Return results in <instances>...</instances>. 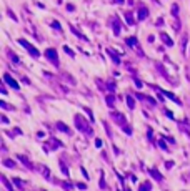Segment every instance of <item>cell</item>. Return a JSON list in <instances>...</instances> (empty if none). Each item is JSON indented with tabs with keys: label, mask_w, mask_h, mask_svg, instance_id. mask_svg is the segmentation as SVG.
<instances>
[{
	"label": "cell",
	"mask_w": 190,
	"mask_h": 191,
	"mask_svg": "<svg viewBox=\"0 0 190 191\" xmlns=\"http://www.w3.org/2000/svg\"><path fill=\"white\" fill-rule=\"evenodd\" d=\"M147 15H149V12H147V8H140L138 10V20H143V18H147Z\"/></svg>",
	"instance_id": "obj_4"
},
{
	"label": "cell",
	"mask_w": 190,
	"mask_h": 191,
	"mask_svg": "<svg viewBox=\"0 0 190 191\" xmlns=\"http://www.w3.org/2000/svg\"><path fill=\"white\" fill-rule=\"evenodd\" d=\"M52 27H55L57 30H60V25H59V22H54V23H52Z\"/></svg>",
	"instance_id": "obj_15"
},
{
	"label": "cell",
	"mask_w": 190,
	"mask_h": 191,
	"mask_svg": "<svg viewBox=\"0 0 190 191\" xmlns=\"http://www.w3.org/2000/svg\"><path fill=\"white\" fill-rule=\"evenodd\" d=\"M125 17H127V22H129V25H134V17H132V13L127 12V13H125Z\"/></svg>",
	"instance_id": "obj_7"
},
{
	"label": "cell",
	"mask_w": 190,
	"mask_h": 191,
	"mask_svg": "<svg viewBox=\"0 0 190 191\" xmlns=\"http://www.w3.org/2000/svg\"><path fill=\"white\" fill-rule=\"evenodd\" d=\"M63 50H65V52H67L68 55H70V57H74V52H72V50H70V48H68V47H65V48H63Z\"/></svg>",
	"instance_id": "obj_14"
},
{
	"label": "cell",
	"mask_w": 190,
	"mask_h": 191,
	"mask_svg": "<svg viewBox=\"0 0 190 191\" xmlns=\"http://www.w3.org/2000/svg\"><path fill=\"white\" fill-rule=\"evenodd\" d=\"M150 188H152V185H150V183H147V185H143L142 188H140V191H150Z\"/></svg>",
	"instance_id": "obj_9"
},
{
	"label": "cell",
	"mask_w": 190,
	"mask_h": 191,
	"mask_svg": "<svg viewBox=\"0 0 190 191\" xmlns=\"http://www.w3.org/2000/svg\"><path fill=\"white\" fill-rule=\"evenodd\" d=\"M5 81H7L8 85L12 86V88H15V90H19V83L15 81L14 78H10V75H5Z\"/></svg>",
	"instance_id": "obj_3"
},
{
	"label": "cell",
	"mask_w": 190,
	"mask_h": 191,
	"mask_svg": "<svg viewBox=\"0 0 190 191\" xmlns=\"http://www.w3.org/2000/svg\"><path fill=\"white\" fill-rule=\"evenodd\" d=\"M127 43H129L130 47H134V45H137V38H129L127 40Z\"/></svg>",
	"instance_id": "obj_11"
},
{
	"label": "cell",
	"mask_w": 190,
	"mask_h": 191,
	"mask_svg": "<svg viewBox=\"0 0 190 191\" xmlns=\"http://www.w3.org/2000/svg\"><path fill=\"white\" fill-rule=\"evenodd\" d=\"M47 57H48V60L54 62V65H59V57H57V52L54 48H48L47 50Z\"/></svg>",
	"instance_id": "obj_2"
},
{
	"label": "cell",
	"mask_w": 190,
	"mask_h": 191,
	"mask_svg": "<svg viewBox=\"0 0 190 191\" xmlns=\"http://www.w3.org/2000/svg\"><path fill=\"white\" fill-rule=\"evenodd\" d=\"M127 101H129V106H130V108H134V105H135L134 98H132V97H127Z\"/></svg>",
	"instance_id": "obj_10"
},
{
	"label": "cell",
	"mask_w": 190,
	"mask_h": 191,
	"mask_svg": "<svg viewBox=\"0 0 190 191\" xmlns=\"http://www.w3.org/2000/svg\"><path fill=\"white\" fill-rule=\"evenodd\" d=\"M107 103H109V106H114V95L107 97Z\"/></svg>",
	"instance_id": "obj_8"
},
{
	"label": "cell",
	"mask_w": 190,
	"mask_h": 191,
	"mask_svg": "<svg viewBox=\"0 0 190 191\" xmlns=\"http://www.w3.org/2000/svg\"><path fill=\"white\" fill-rule=\"evenodd\" d=\"M114 32H115V35L120 33V27H118V20L117 18H114Z\"/></svg>",
	"instance_id": "obj_6"
},
{
	"label": "cell",
	"mask_w": 190,
	"mask_h": 191,
	"mask_svg": "<svg viewBox=\"0 0 190 191\" xmlns=\"http://www.w3.org/2000/svg\"><path fill=\"white\" fill-rule=\"evenodd\" d=\"M19 42H20V45H23V47H25V48L28 50V52L32 53V57H39V55H40V53L35 50V47H32V45H30V43L27 42V40H19Z\"/></svg>",
	"instance_id": "obj_1"
},
{
	"label": "cell",
	"mask_w": 190,
	"mask_h": 191,
	"mask_svg": "<svg viewBox=\"0 0 190 191\" xmlns=\"http://www.w3.org/2000/svg\"><path fill=\"white\" fill-rule=\"evenodd\" d=\"M150 173H152V175H154V176H155L157 179H162V175H158L157 171H154V170H150Z\"/></svg>",
	"instance_id": "obj_13"
},
{
	"label": "cell",
	"mask_w": 190,
	"mask_h": 191,
	"mask_svg": "<svg viewBox=\"0 0 190 191\" xmlns=\"http://www.w3.org/2000/svg\"><path fill=\"white\" fill-rule=\"evenodd\" d=\"M160 37H162V40L165 42V43H167V45H173V42H172V40L169 38V35H167V33H162Z\"/></svg>",
	"instance_id": "obj_5"
},
{
	"label": "cell",
	"mask_w": 190,
	"mask_h": 191,
	"mask_svg": "<svg viewBox=\"0 0 190 191\" xmlns=\"http://www.w3.org/2000/svg\"><path fill=\"white\" fill-rule=\"evenodd\" d=\"M57 126L60 128L62 131H68V126H65V125H63V123H59V125H57Z\"/></svg>",
	"instance_id": "obj_12"
}]
</instances>
